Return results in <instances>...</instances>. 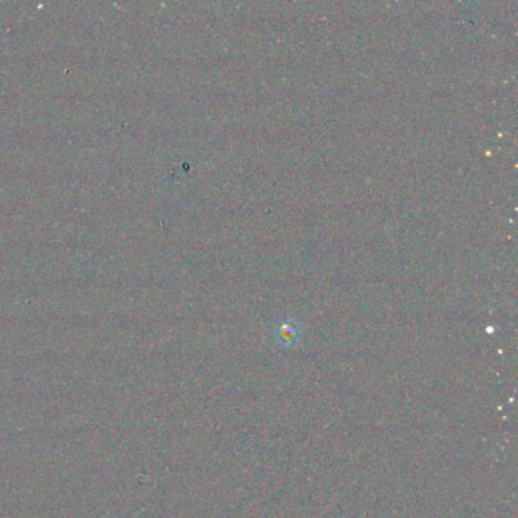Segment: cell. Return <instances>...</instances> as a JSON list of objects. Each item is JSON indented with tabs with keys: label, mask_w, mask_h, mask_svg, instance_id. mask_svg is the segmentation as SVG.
Wrapping results in <instances>:
<instances>
[{
	"label": "cell",
	"mask_w": 518,
	"mask_h": 518,
	"mask_svg": "<svg viewBox=\"0 0 518 518\" xmlns=\"http://www.w3.org/2000/svg\"><path fill=\"white\" fill-rule=\"evenodd\" d=\"M276 338L277 342L283 345V347H293V345L298 343L301 338V329L297 322L286 321L278 326Z\"/></svg>",
	"instance_id": "1"
}]
</instances>
